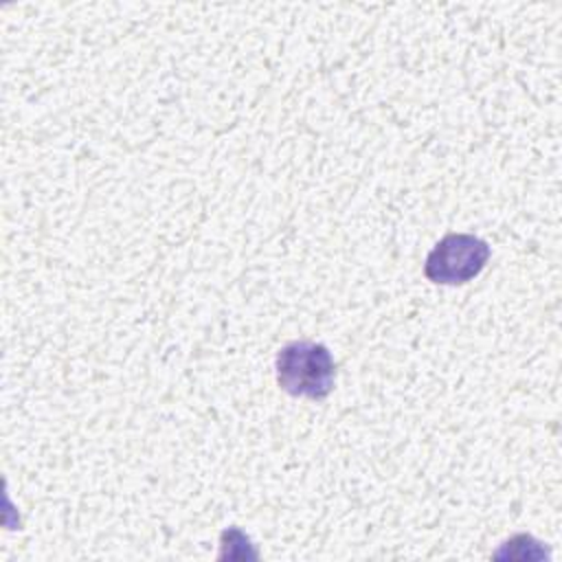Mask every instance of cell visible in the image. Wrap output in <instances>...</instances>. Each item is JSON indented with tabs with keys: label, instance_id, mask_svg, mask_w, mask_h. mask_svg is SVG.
<instances>
[{
	"label": "cell",
	"instance_id": "obj_1",
	"mask_svg": "<svg viewBox=\"0 0 562 562\" xmlns=\"http://www.w3.org/2000/svg\"><path fill=\"white\" fill-rule=\"evenodd\" d=\"M277 384L292 397L325 400L336 384L331 351L314 340H292L274 358Z\"/></svg>",
	"mask_w": 562,
	"mask_h": 562
},
{
	"label": "cell",
	"instance_id": "obj_2",
	"mask_svg": "<svg viewBox=\"0 0 562 562\" xmlns=\"http://www.w3.org/2000/svg\"><path fill=\"white\" fill-rule=\"evenodd\" d=\"M490 255L485 239L470 233H448L426 255L424 277L437 285H463L483 272Z\"/></svg>",
	"mask_w": 562,
	"mask_h": 562
}]
</instances>
